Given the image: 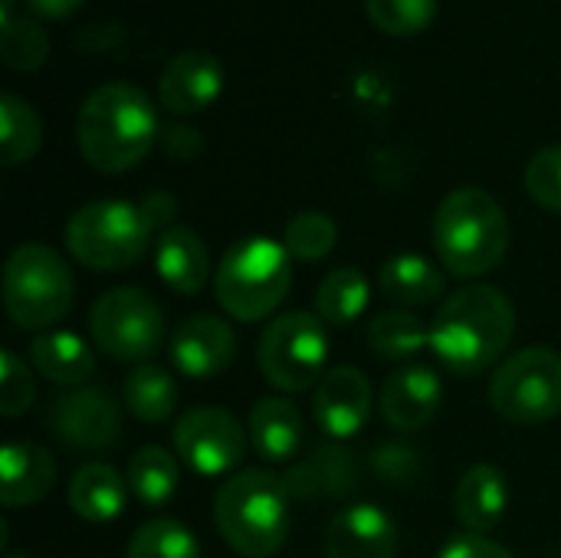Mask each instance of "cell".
Segmentation results:
<instances>
[{
	"label": "cell",
	"instance_id": "1",
	"mask_svg": "<svg viewBox=\"0 0 561 558\" xmlns=\"http://www.w3.org/2000/svg\"><path fill=\"white\" fill-rule=\"evenodd\" d=\"M516 335V309L496 286H463L447 296L431 322V349L437 362L467 378L500 362Z\"/></svg>",
	"mask_w": 561,
	"mask_h": 558
},
{
	"label": "cell",
	"instance_id": "2",
	"mask_svg": "<svg viewBox=\"0 0 561 558\" xmlns=\"http://www.w3.org/2000/svg\"><path fill=\"white\" fill-rule=\"evenodd\" d=\"M158 141V112L131 82H105L85 95L76 115L79 155L102 174H125Z\"/></svg>",
	"mask_w": 561,
	"mask_h": 558
},
{
	"label": "cell",
	"instance_id": "3",
	"mask_svg": "<svg viewBox=\"0 0 561 558\" xmlns=\"http://www.w3.org/2000/svg\"><path fill=\"white\" fill-rule=\"evenodd\" d=\"M434 247L457 280L493 273L510 250V220L503 204L483 187L450 191L434 214Z\"/></svg>",
	"mask_w": 561,
	"mask_h": 558
},
{
	"label": "cell",
	"instance_id": "4",
	"mask_svg": "<svg viewBox=\"0 0 561 558\" xmlns=\"http://www.w3.org/2000/svg\"><path fill=\"white\" fill-rule=\"evenodd\" d=\"M224 543L243 558H273L289 539V490L270 470L233 474L214 500Z\"/></svg>",
	"mask_w": 561,
	"mask_h": 558
},
{
	"label": "cell",
	"instance_id": "5",
	"mask_svg": "<svg viewBox=\"0 0 561 558\" xmlns=\"http://www.w3.org/2000/svg\"><path fill=\"white\" fill-rule=\"evenodd\" d=\"M289 260V250L270 237H247L233 243L214 273L220 309L240 322H260L273 316L293 286Z\"/></svg>",
	"mask_w": 561,
	"mask_h": 558
},
{
	"label": "cell",
	"instance_id": "6",
	"mask_svg": "<svg viewBox=\"0 0 561 558\" xmlns=\"http://www.w3.org/2000/svg\"><path fill=\"white\" fill-rule=\"evenodd\" d=\"M76 299L69 263L46 243H20L3 266V309L16 329H53Z\"/></svg>",
	"mask_w": 561,
	"mask_h": 558
},
{
	"label": "cell",
	"instance_id": "7",
	"mask_svg": "<svg viewBox=\"0 0 561 558\" xmlns=\"http://www.w3.org/2000/svg\"><path fill=\"white\" fill-rule=\"evenodd\" d=\"M151 234L154 230L138 204L108 197L92 201L69 217L66 247L82 266L95 273H118L145 257Z\"/></svg>",
	"mask_w": 561,
	"mask_h": 558
},
{
	"label": "cell",
	"instance_id": "8",
	"mask_svg": "<svg viewBox=\"0 0 561 558\" xmlns=\"http://www.w3.org/2000/svg\"><path fill=\"white\" fill-rule=\"evenodd\" d=\"M325 362H329L325 322L302 309L270 319L256 345L260 375L276 391H306L319 385L325 375Z\"/></svg>",
	"mask_w": 561,
	"mask_h": 558
},
{
	"label": "cell",
	"instance_id": "9",
	"mask_svg": "<svg viewBox=\"0 0 561 558\" xmlns=\"http://www.w3.org/2000/svg\"><path fill=\"white\" fill-rule=\"evenodd\" d=\"M493 411L523 428H536L561 414V355L533 345L506 358L490 378Z\"/></svg>",
	"mask_w": 561,
	"mask_h": 558
},
{
	"label": "cell",
	"instance_id": "10",
	"mask_svg": "<svg viewBox=\"0 0 561 558\" xmlns=\"http://www.w3.org/2000/svg\"><path fill=\"white\" fill-rule=\"evenodd\" d=\"M95 345L115 362H145L158 352L164 335V312L138 286H118L95 299L89 312Z\"/></svg>",
	"mask_w": 561,
	"mask_h": 558
},
{
	"label": "cell",
	"instance_id": "11",
	"mask_svg": "<svg viewBox=\"0 0 561 558\" xmlns=\"http://www.w3.org/2000/svg\"><path fill=\"white\" fill-rule=\"evenodd\" d=\"M250 434L224 408H194L174 424L178 460L197 477H227L240 467Z\"/></svg>",
	"mask_w": 561,
	"mask_h": 558
},
{
	"label": "cell",
	"instance_id": "12",
	"mask_svg": "<svg viewBox=\"0 0 561 558\" xmlns=\"http://www.w3.org/2000/svg\"><path fill=\"white\" fill-rule=\"evenodd\" d=\"M46 424L62 447L95 454L118 441L122 408L105 388H72L49 405Z\"/></svg>",
	"mask_w": 561,
	"mask_h": 558
},
{
	"label": "cell",
	"instance_id": "13",
	"mask_svg": "<svg viewBox=\"0 0 561 558\" xmlns=\"http://www.w3.org/2000/svg\"><path fill=\"white\" fill-rule=\"evenodd\" d=\"M316 424L339 441L355 437L371 414V382L355 365H339L322 375L312 398Z\"/></svg>",
	"mask_w": 561,
	"mask_h": 558
},
{
	"label": "cell",
	"instance_id": "14",
	"mask_svg": "<svg viewBox=\"0 0 561 558\" xmlns=\"http://www.w3.org/2000/svg\"><path fill=\"white\" fill-rule=\"evenodd\" d=\"M237 358V335L227 319L191 316L171 335V362L184 378H217Z\"/></svg>",
	"mask_w": 561,
	"mask_h": 558
},
{
	"label": "cell",
	"instance_id": "15",
	"mask_svg": "<svg viewBox=\"0 0 561 558\" xmlns=\"http://www.w3.org/2000/svg\"><path fill=\"white\" fill-rule=\"evenodd\" d=\"M224 92V66L207 49L178 53L158 79V99L174 115H194L214 105Z\"/></svg>",
	"mask_w": 561,
	"mask_h": 558
},
{
	"label": "cell",
	"instance_id": "16",
	"mask_svg": "<svg viewBox=\"0 0 561 558\" xmlns=\"http://www.w3.org/2000/svg\"><path fill=\"white\" fill-rule=\"evenodd\" d=\"M444 405V382L427 365H404L398 368L381 391V414L385 424L394 431H424Z\"/></svg>",
	"mask_w": 561,
	"mask_h": 558
},
{
	"label": "cell",
	"instance_id": "17",
	"mask_svg": "<svg viewBox=\"0 0 561 558\" xmlns=\"http://www.w3.org/2000/svg\"><path fill=\"white\" fill-rule=\"evenodd\" d=\"M329 558H394L398 556V526L394 520L368 503L348 506L332 516L325 529Z\"/></svg>",
	"mask_w": 561,
	"mask_h": 558
},
{
	"label": "cell",
	"instance_id": "18",
	"mask_svg": "<svg viewBox=\"0 0 561 558\" xmlns=\"http://www.w3.org/2000/svg\"><path fill=\"white\" fill-rule=\"evenodd\" d=\"M56 483V460L46 447L13 441L0 454V500L7 510L39 503Z\"/></svg>",
	"mask_w": 561,
	"mask_h": 558
},
{
	"label": "cell",
	"instance_id": "19",
	"mask_svg": "<svg viewBox=\"0 0 561 558\" xmlns=\"http://www.w3.org/2000/svg\"><path fill=\"white\" fill-rule=\"evenodd\" d=\"M506 503L510 487L503 470H496L493 464H473L454 490V513L460 526L473 536L493 533L506 516Z\"/></svg>",
	"mask_w": 561,
	"mask_h": 558
},
{
	"label": "cell",
	"instance_id": "20",
	"mask_svg": "<svg viewBox=\"0 0 561 558\" xmlns=\"http://www.w3.org/2000/svg\"><path fill=\"white\" fill-rule=\"evenodd\" d=\"M154 270L178 296H197L210 283V253L191 227H171L158 237Z\"/></svg>",
	"mask_w": 561,
	"mask_h": 558
},
{
	"label": "cell",
	"instance_id": "21",
	"mask_svg": "<svg viewBox=\"0 0 561 558\" xmlns=\"http://www.w3.org/2000/svg\"><path fill=\"white\" fill-rule=\"evenodd\" d=\"M128 480L108 464H85L69 480V510L85 523H112L128 503Z\"/></svg>",
	"mask_w": 561,
	"mask_h": 558
},
{
	"label": "cell",
	"instance_id": "22",
	"mask_svg": "<svg viewBox=\"0 0 561 558\" xmlns=\"http://www.w3.org/2000/svg\"><path fill=\"white\" fill-rule=\"evenodd\" d=\"M30 365L59 388H82L95 372V352L76 332H43L30 345Z\"/></svg>",
	"mask_w": 561,
	"mask_h": 558
},
{
	"label": "cell",
	"instance_id": "23",
	"mask_svg": "<svg viewBox=\"0 0 561 558\" xmlns=\"http://www.w3.org/2000/svg\"><path fill=\"white\" fill-rule=\"evenodd\" d=\"M250 444L270 460H289L302 447V414L289 398H263L250 411Z\"/></svg>",
	"mask_w": 561,
	"mask_h": 558
},
{
	"label": "cell",
	"instance_id": "24",
	"mask_svg": "<svg viewBox=\"0 0 561 558\" xmlns=\"http://www.w3.org/2000/svg\"><path fill=\"white\" fill-rule=\"evenodd\" d=\"M283 483L296 500L335 497L355 483V457L345 447H316L312 457H306L283 477Z\"/></svg>",
	"mask_w": 561,
	"mask_h": 558
},
{
	"label": "cell",
	"instance_id": "25",
	"mask_svg": "<svg viewBox=\"0 0 561 558\" xmlns=\"http://www.w3.org/2000/svg\"><path fill=\"white\" fill-rule=\"evenodd\" d=\"M381 293L398 306H431L444 293V273L417 253H398L391 257L378 273Z\"/></svg>",
	"mask_w": 561,
	"mask_h": 558
},
{
	"label": "cell",
	"instance_id": "26",
	"mask_svg": "<svg viewBox=\"0 0 561 558\" xmlns=\"http://www.w3.org/2000/svg\"><path fill=\"white\" fill-rule=\"evenodd\" d=\"M128 490L131 497L148 506V510H158L164 503H171L178 497V487H181V460L164 451V447H141L131 460H128Z\"/></svg>",
	"mask_w": 561,
	"mask_h": 558
},
{
	"label": "cell",
	"instance_id": "27",
	"mask_svg": "<svg viewBox=\"0 0 561 558\" xmlns=\"http://www.w3.org/2000/svg\"><path fill=\"white\" fill-rule=\"evenodd\" d=\"M368 299H371V289H368L365 273L355 266H339L319 283L316 316L325 326H352L368 309Z\"/></svg>",
	"mask_w": 561,
	"mask_h": 558
},
{
	"label": "cell",
	"instance_id": "28",
	"mask_svg": "<svg viewBox=\"0 0 561 558\" xmlns=\"http://www.w3.org/2000/svg\"><path fill=\"white\" fill-rule=\"evenodd\" d=\"M122 398L141 424H161L178 408V382L158 365H141L125 378Z\"/></svg>",
	"mask_w": 561,
	"mask_h": 558
},
{
	"label": "cell",
	"instance_id": "29",
	"mask_svg": "<svg viewBox=\"0 0 561 558\" xmlns=\"http://www.w3.org/2000/svg\"><path fill=\"white\" fill-rule=\"evenodd\" d=\"M43 145V122L36 109L20 99L16 92L0 95V158L3 164H23L30 161Z\"/></svg>",
	"mask_w": 561,
	"mask_h": 558
},
{
	"label": "cell",
	"instance_id": "30",
	"mask_svg": "<svg viewBox=\"0 0 561 558\" xmlns=\"http://www.w3.org/2000/svg\"><path fill=\"white\" fill-rule=\"evenodd\" d=\"M368 345L381 358H411L431 345V329L414 312H381L368 326Z\"/></svg>",
	"mask_w": 561,
	"mask_h": 558
},
{
	"label": "cell",
	"instance_id": "31",
	"mask_svg": "<svg viewBox=\"0 0 561 558\" xmlns=\"http://www.w3.org/2000/svg\"><path fill=\"white\" fill-rule=\"evenodd\" d=\"M125 558H201V543L184 523L158 516L135 529Z\"/></svg>",
	"mask_w": 561,
	"mask_h": 558
},
{
	"label": "cell",
	"instance_id": "32",
	"mask_svg": "<svg viewBox=\"0 0 561 558\" xmlns=\"http://www.w3.org/2000/svg\"><path fill=\"white\" fill-rule=\"evenodd\" d=\"M335 240H339V227L322 210H302L283 230V247L289 250V257L302 263L329 257L335 250Z\"/></svg>",
	"mask_w": 561,
	"mask_h": 558
},
{
	"label": "cell",
	"instance_id": "33",
	"mask_svg": "<svg viewBox=\"0 0 561 558\" xmlns=\"http://www.w3.org/2000/svg\"><path fill=\"white\" fill-rule=\"evenodd\" d=\"M0 56H3L7 69H13V72H36L49 56V39L36 20L10 16V20H3Z\"/></svg>",
	"mask_w": 561,
	"mask_h": 558
},
{
	"label": "cell",
	"instance_id": "34",
	"mask_svg": "<svg viewBox=\"0 0 561 558\" xmlns=\"http://www.w3.org/2000/svg\"><path fill=\"white\" fill-rule=\"evenodd\" d=\"M371 26L388 36H417L437 16V0H365Z\"/></svg>",
	"mask_w": 561,
	"mask_h": 558
},
{
	"label": "cell",
	"instance_id": "35",
	"mask_svg": "<svg viewBox=\"0 0 561 558\" xmlns=\"http://www.w3.org/2000/svg\"><path fill=\"white\" fill-rule=\"evenodd\" d=\"M526 191L529 197L552 210V214H561V145H549L542 151L533 155V161L526 164Z\"/></svg>",
	"mask_w": 561,
	"mask_h": 558
},
{
	"label": "cell",
	"instance_id": "36",
	"mask_svg": "<svg viewBox=\"0 0 561 558\" xmlns=\"http://www.w3.org/2000/svg\"><path fill=\"white\" fill-rule=\"evenodd\" d=\"M33 398H36V385H33L26 362H20L13 352H3L0 355V414L16 418L33 405Z\"/></svg>",
	"mask_w": 561,
	"mask_h": 558
},
{
	"label": "cell",
	"instance_id": "37",
	"mask_svg": "<svg viewBox=\"0 0 561 558\" xmlns=\"http://www.w3.org/2000/svg\"><path fill=\"white\" fill-rule=\"evenodd\" d=\"M440 558H516L506 546H500V543H493V539H486V536H473V533H467V536H457V539H450L444 549H440Z\"/></svg>",
	"mask_w": 561,
	"mask_h": 558
},
{
	"label": "cell",
	"instance_id": "38",
	"mask_svg": "<svg viewBox=\"0 0 561 558\" xmlns=\"http://www.w3.org/2000/svg\"><path fill=\"white\" fill-rule=\"evenodd\" d=\"M141 214H145V220L151 224V230H171L168 224L174 220V214H178V201L171 197V194H164V191H154V194H148L141 204Z\"/></svg>",
	"mask_w": 561,
	"mask_h": 558
},
{
	"label": "cell",
	"instance_id": "39",
	"mask_svg": "<svg viewBox=\"0 0 561 558\" xmlns=\"http://www.w3.org/2000/svg\"><path fill=\"white\" fill-rule=\"evenodd\" d=\"M26 7L43 20H66L82 7V0H26Z\"/></svg>",
	"mask_w": 561,
	"mask_h": 558
},
{
	"label": "cell",
	"instance_id": "40",
	"mask_svg": "<svg viewBox=\"0 0 561 558\" xmlns=\"http://www.w3.org/2000/svg\"><path fill=\"white\" fill-rule=\"evenodd\" d=\"M13 16V0H3V20H10Z\"/></svg>",
	"mask_w": 561,
	"mask_h": 558
},
{
	"label": "cell",
	"instance_id": "41",
	"mask_svg": "<svg viewBox=\"0 0 561 558\" xmlns=\"http://www.w3.org/2000/svg\"><path fill=\"white\" fill-rule=\"evenodd\" d=\"M7 558H26V556H7Z\"/></svg>",
	"mask_w": 561,
	"mask_h": 558
}]
</instances>
